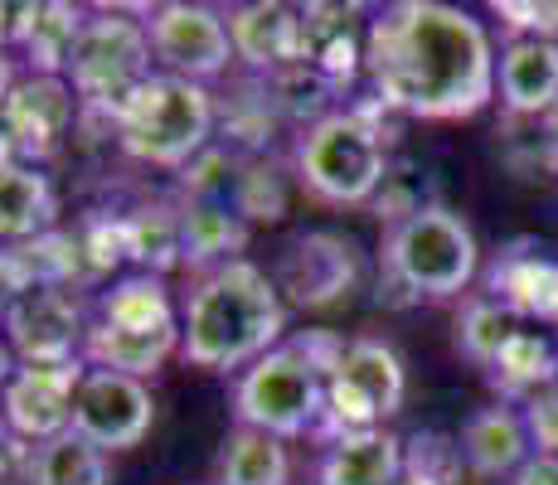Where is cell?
Returning <instances> with one entry per match:
<instances>
[{"mask_svg":"<svg viewBox=\"0 0 558 485\" xmlns=\"http://www.w3.org/2000/svg\"><path fill=\"white\" fill-rule=\"evenodd\" d=\"M496 59L486 25L442 0H393L364 25V73L393 117L466 122L496 97Z\"/></svg>","mask_w":558,"mask_h":485,"instance_id":"cell-1","label":"cell"},{"mask_svg":"<svg viewBox=\"0 0 558 485\" xmlns=\"http://www.w3.org/2000/svg\"><path fill=\"white\" fill-rule=\"evenodd\" d=\"M287 336V301L272 272L239 257L204 272L180 306V360L209 374L248 369Z\"/></svg>","mask_w":558,"mask_h":485,"instance_id":"cell-2","label":"cell"},{"mask_svg":"<svg viewBox=\"0 0 558 485\" xmlns=\"http://www.w3.org/2000/svg\"><path fill=\"white\" fill-rule=\"evenodd\" d=\"M379 117H393L389 107L374 97L364 107L345 112H326L296 132L292 146V175L311 199L350 209V204L379 199L384 180H389V136H384Z\"/></svg>","mask_w":558,"mask_h":485,"instance_id":"cell-3","label":"cell"},{"mask_svg":"<svg viewBox=\"0 0 558 485\" xmlns=\"http://www.w3.org/2000/svg\"><path fill=\"white\" fill-rule=\"evenodd\" d=\"M481 272V247L471 223L447 204H423L384 239V277L408 301H457Z\"/></svg>","mask_w":558,"mask_h":485,"instance_id":"cell-4","label":"cell"},{"mask_svg":"<svg viewBox=\"0 0 558 485\" xmlns=\"http://www.w3.org/2000/svg\"><path fill=\"white\" fill-rule=\"evenodd\" d=\"M63 78L78 93L83 112L117 126L126 102L156 78V53H151V35H146V20H132V10L122 5L88 10V25H83L78 45H73Z\"/></svg>","mask_w":558,"mask_h":485,"instance_id":"cell-5","label":"cell"},{"mask_svg":"<svg viewBox=\"0 0 558 485\" xmlns=\"http://www.w3.org/2000/svg\"><path fill=\"white\" fill-rule=\"evenodd\" d=\"M214 122H219V107H214V93L204 88V83L156 73V78L126 102V112L117 117L112 136H117V146L132 160H142V166L185 170L214 146Z\"/></svg>","mask_w":558,"mask_h":485,"instance_id":"cell-6","label":"cell"},{"mask_svg":"<svg viewBox=\"0 0 558 485\" xmlns=\"http://www.w3.org/2000/svg\"><path fill=\"white\" fill-rule=\"evenodd\" d=\"M233 417L239 427H253L277 441L316 437L320 417H326V369L311 360L302 340H282L239 374Z\"/></svg>","mask_w":558,"mask_h":485,"instance_id":"cell-7","label":"cell"},{"mask_svg":"<svg viewBox=\"0 0 558 485\" xmlns=\"http://www.w3.org/2000/svg\"><path fill=\"white\" fill-rule=\"evenodd\" d=\"M408 398V369L399 350L384 340H345L336 369L326 374V417H320V447L350 433L384 427Z\"/></svg>","mask_w":558,"mask_h":485,"instance_id":"cell-8","label":"cell"},{"mask_svg":"<svg viewBox=\"0 0 558 485\" xmlns=\"http://www.w3.org/2000/svg\"><path fill=\"white\" fill-rule=\"evenodd\" d=\"M146 35H151L156 73L185 83H214L229 73L239 59L229 39V15L214 5H195V0H166V5L146 10Z\"/></svg>","mask_w":558,"mask_h":485,"instance_id":"cell-9","label":"cell"},{"mask_svg":"<svg viewBox=\"0 0 558 485\" xmlns=\"http://www.w3.org/2000/svg\"><path fill=\"white\" fill-rule=\"evenodd\" d=\"M360 277H364V257L350 233L311 229V233H296L282 247L272 282L282 291V301H292V306L326 311L336 301H345L360 287Z\"/></svg>","mask_w":558,"mask_h":485,"instance_id":"cell-10","label":"cell"},{"mask_svg":"<svg viewBox=\"0 0 558 485\" xmlns=\"http://www.w3.org/2000/svg\"><path fill=\"white\" fill-rule=\"evenodd\" d=\"M88 306L78 291L59 287H29L5 316L0 336H5L15 364H73L83 360V340H88Z\"/></svg>","mask_w":558,"mask_h":485,"instance_id":"cell-11","label":"cell"},{"mask_svg":"<svg viewBox=\"0 0 558 485\" xmlns=\"http://www.w3.org/2000/svg\"><path fill=\"white\" fill-rule=\"evenodd\" d=\"M88 374V364H15V374L0 388V417L10 433L25 437L29 447L73 433V398Z\"/></svg>","mask_w":558,"mask_h":485,"instance_id":"cell-12","label":"cell"},{"mask_svg":"<svg viewBox=\"0 0 558 485\" xmlns=\"http://www.w3.org/2000/svg\"><path fill=\"white\" fill-rule=\"evenodd\" d=\"M83 102L69 88V78H45V73H20L10 83L5 97V126H0V142L15 160H49L63 146V136L73 132Z\"/></svg>","mask_w":558,"mask_h":485,"instance_id":"cell-13","label":"cell"},{"mask_svg":"<svg viewBox=\"0 0 558 485\" xmlns=\"http://www.w3.org/2000/svg\"><path fill=\"white\" fill-rule=\"evenodd\" d=\"M156 423V398L142 379L112 369H88L73 398V433L88 437L98 451L136 447Z\"/></svg>","mask_w":558,"mask_h":485,"instance_id":"cell-14","label":"cell"},{"mask_svg":"<svg viewBox=\"0 0 558 485\" xmlns=\"http://www.w3.org/2000/svg\"><path fill=\"white\" fill-rule=\"evenodd\" d=\"M229 39L233 53L248 63L263 78L296 69L302 63V10L282 5V0H253V5H233L229 10Z\"/></svg>","mask_w":558,"mask_h":485,"instance_id":"cell-15","label":"cell"},{"mask_svg":"<svg viewBox=\"0 0 558 485\" xmlns=\"http://www.w3.org/2000/svg\"><path fill=\"white\" fill-rule=\"evenodd\" d=\"M457 447H461V466L481 481H510L514 471L534 457L530 427H524V413L514 403L476 408V413L461 423Z\"/></svg>","mask_w":558,"mask_h":485,"instance_id":"cell-16","label":"cell"},{"mask_svg":"<svg viewBox=\"0 0 558 485\" xmlns=\"http://www.w3.org/2000/svg\"><path fill=\"white\" fill-rule=\"evenodd\" d=\"M486 296L506 301L520 320L558 326V257H549L539 243H510L490 263Z\"/></svg>","mask_w":558,"mask_h":485,"instance_id":"cell-17","label":"cell"},{"mask_svg":"<svg viewBox=\"0 0 558 485\" xmlns=\"http://www.w3.org/2000/svg\"><path fill=\"white\" fill-rule=\"evenodd\" d=\"M496 93L506 117H549L558 107L554 39H506L496 59Z\"/></svg>","mask_w":558,"mask_h":485,"instance_id":"cell-18","label":"cell"},{"mask_svg":"<svg viewBox=\"0 0 558 485\" xmlns=\"http://www.w3.org/2000/svg\"><path fill=\"white\" fill-rule=\"evenodd\" d=\"M360 5H306L302 10V63L330 93L350 88L364 69V35L355 29Z\"/></svg>","mask_w":558,"mask_h":485,"instance_id":"cell-19","label":"cell"},{"mask_svg":"<svg viewBox=\"0 0 558 485\" xmlns=\"http://www.w3.org/2000/svg\"><path fill=\"white\" fill-rule=\"evenodd\" d=\"M49 229H59L53 180L29 160H15L0 142V247H20Z\"/></svg>","mask_w":558,"mask_h":485,"instance_id":"cell-20","label":"cell"},{"mask_svg":"<svg viewBox=\"0 0 558 485\" xmlns=\"http://www.w3.org/2000/svg\"><path fill=\"white\" fill-rule=\"evenodd\" d=\"M399 476H403V437H393L389 427L326 441L316 466V485H393Z\"/></svg>","mask_w":558,"mask_h":485,"instance_id":"cell-21","label":"cell"},{"mask_svg":"<svg viewBox=\"0 0 558 485\" xmlns=\"http://www.w3.org/2000/svg\"><path fill=\"white\" fill-rule=\"evenodd\" d=\"M243 243H248V219L223 199H185L180 204V247L195 272H214L223 263H239Z\"/></svg>","mask_w":558,"mask_h":485,"instance_id":"cell-22","label":"cell"},{"mask_svg":"<svg viewBox=\"0 0 558 485\" xmlns=\"http://www.w3.org/2000/svg\"><path fill=\"white\" fill-rule=\"evenodd\" d=\"M486 384L500 393V403H530L539 388L558 384V344L544 336V330L524 326L506 350L496 354V364L486 369Z\"/></svg>","mask_w":558,"mask_h":485,"instance_id":"cell-23","label":"cell"},{"mask_svg":"<svg viewBox=\"0 0 558 485\" xmlns=\"http://www.w3.org/2000/svg\"><path fill=\"white\" fill-rule=\"evenodd\" d=\"M98 320L112 330H180L175 301H170L166 282L151 272H132L122 282H112V291H102Z\"/></svg>","mask_w":558,"mask_h":485,"instance_id":"cell-24","label":"cell"},{"mask_svg":"<svg viewBox=\"0 0 558 485\" xmlns=\"http://www.w3.org/2000/svg\"><path fill=\"white\" fill-rule=\"evenodd\" d=\"M292 481V457L287 441L253 433V427H233L219 451V485H287Z\"/></svg>","mask_w":558,"mask_h":485,"instance_id":"cell-25","label":"cell"},{"mask_svg":"<svg viewBox=\"0 0 558 485\" xmlns=\"http://www.w3.org/2000/svg\"><path fill=\"white\" fill-rule=\"evenodd\" d=\"M10 253H15V263H20V272H25L29 287L78 291L83 282H93L78 233H69V229H49V233H39V239L10 247Z\"/></svg>","mask_w":558,"mask_h":485,"instance_id":"cell-26","label":"cell"},{"mask_svg":"<svg viewBox=\"0 0 558 485\" xmlns=\"http://www.w3.org/2000/svg\"><path fill=\"white\" fill-rule=\"evenodd\" d=\"M520 330H524V320L514 316L506 301L486 296V291H481V296H466L457 311V350L466 354L481 374L496 364V354L506 350Z\"/></svg>","mask_w":558,"mask_h":485,"instance_id":"cell-27","label":"cell"},{"mask_svg":"<svg viewBox=\"0 0 558 485\" xmlns=\"http://www.w3.org/2000/svg\"><path fill=\"white\" fill-rule=\"evenodd\" d=\"M83 25H88V5H63V0H45L39 5V25L25 45V73H45V78H63L78 45Z\"/></svg>","mask_w":558,"mask_h":485,"instance_id":"cell-28","label":"cell"},{"mask_svg":"<svg viewBox=\"0 0 558 485\" xmlns=\"http://www.w3.org/2000/svg\"><path fill=\"white\" fill-rule=\"evenodd\" d=\"M126 229H132V263L151 277H166L170 267L185 263V247H180V204L151 199L142 209L126 214Z\"/></svg>","mask_w":558,"mask_h":485,"instance_id":"cell-29","label":"cell"},{"mask_svg":"<svg viewBox=\"0 0 558 485\" xmlns=\"http://www.w3.org/2000/svg\"><path fill=\"white\" fill-rule=\"evenodd\" d=\"M29 485H107V451H98L78 433H63L35 447Z\"/></svg>","mask_w":558,"mask_h":485,"instance_id":"cell-30","label":"cell"},{"mask_svg":"<svg viewBox=\"0 0 558 485\" xmlns=\"http://www.w3.org/2000/svg\"><path fill=\"white\" fill-rule=\"evenodd\" d=\"M73 233H78L93 277H107V272H117L122 263H132V229H126V214L93 209L88 219H78V229Z\"/></svg>","mask_w":558,"mask_h":485,"instance_id":"cell-31","label":"cell"},{"mask_svg":"<svg viewBox=\"0 0 558 485\" xmlns=\"http://www.w3.org/2000/svg\"><path fill=\"white\" fill-rule=\"evenodd\" d=\"M233 209L243 219H282L287 194H282V175L267 160H248L239 166V180H233Z\"/></svg>","mask_w":558,"mask_h":485,"instance_id":"cell-32","label":"cell"},{"mask_svg":"<svg viewBox=\"0 0 558 485\" xmlns=\"http://www.w3.org/2000/svg\"><path fill=\"white\" fill-rule=\"evenodd\" d=\"M490 15L510 29V39H554L558 45V0H496Z\"/></svg>","mask_w":558,"mask_h":485,"instance_id":"cell-33","label":"cell"},{"mask_svg":"<svg viewBox=\"0 0 558 485\" xmlns=\"http://www.w3.org/2000/svg\"><path fill=\"white\" fill-rule=\"evenodd\" d=\"M520 413H524V427H530L534 451H544V457H558V384L539 388L530 403H520Z\"/></svg>","mask_w":558,"mask_h":485,"instance_id":"cell-34","label":"cell"},{"mask_svg":"<svg viewBox=\"0 0 558 485\" xmlns=\"http://www.w3.org/2000/svg\"><path fill=\"white\" fill-rule=\"evenodd\" d=\"M39 5L45 0H0V63H10V53H25L39 25Z\"/></svg>","mask_w":558,"mask_h":485,"instance_id":"cell-35","label":"cell"},{"mask_svg":"<svg viewBox=\"0 0 558 485\" xmlns=\"http://www.w3.org/2000/svg\"><path fill=\"white\" fill-rule=\"evenodd\" d=\"M29 457L35 447L10 433V423L0 417V485H29Z\"/></svg>","mask_w":558,"mask_h":485,"instance_id":"cell-36","label":"cell"},{"mask_svg":"<svg viewBox=\"0 0 558 485\" xmlns=\"http://www.w3.org/2000/svg\"><path fill=\"white\" fill-rule=\"evenodd\" d=\"M29 291L25 282V272H20V263H15V253L10 247H0V326H5V316L15 311V301Z\"/></svg>","mask_w":558,"mask_h":485,"instance_id":"cell-37","label":"cell"},{"mask_svg":"<svg viewBox=\"0 0 558 485\" xmlns=\"http://www.w3.org/2000/svg\"><path fill=\"white\" fill-rule=\"evenodd\" d=\"M510 485H558V457H544V451H534V457L510 476Z\"/></svg>","mask_w":558,"mask_h":485,"instance_id":"cell-38","label":"cell"},{"mask_svg":"<svg viewBox=\"0 0 558 485\" xmlns=\"http://www.w3.org/2000/svg\"><path fill=\"white\" fill-rule=\"evenodd\" d=\"M393 485H447V481L442 476H427V471H417V466H403V476Z\"/></svg>","mask_w":558,"mask_h":485,"instance_id":"cell-39","label":"cell"},{"mask_svg":"<svg viewBox=\"0 0 558 485\" xmlns=\"http://www.w3.org/2000/svg\"><path fill=\"white\" fill-rule=\"evenodd\" d=\"M20 73H10V63H0V126H5V97H10V83H15Z\"/></svg>","mask_w":558,"mask_h":485,"instance_id":"cell-40","label":"cell"},{"mask_svg":"<svg viewBox=\"0 0 558 485\" xmlns=\"http://www.w3.org/2000/svg\"><path fill=\"white\" fill-rule=\"evenodd\" d=\"M15 374V354H10V344H5V336H0V388H5V379Z\"/></svg>","mask_w":558,"mask_h":485,"instance_id":"cell-41","label":"cell"},{"mask_svg":"<svg viewBox=\"0 0 558 485\" xmlns=\"http://www.w3.org/2000/svg\"><path fill=\"white\" fill-rule=\"evenodd\" d=\"M549 122H554V142H558V107H554V112H549Z\"/></svg>","mask_w":558,"mask_h":485,"instance_id":"cell-42","label":"cell"}]
</instances>
